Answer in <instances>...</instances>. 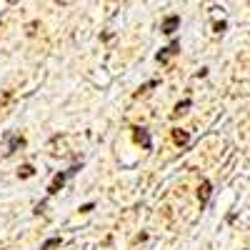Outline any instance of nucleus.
Segmentation results:
<instances>
[{"instance_id":"obj_1","label":"nucleus","mask_w":250,"mask_h":250,"mask_svg":"<svg viewBox=\"0 0 250 250\" xmlns=\"http://www.w3.org/2000/svg\"><path fill=\"white\" fill-rule=\"evenodd\" d=\"M178 25H180V18L178 15H168V18L163 20V33L165 35H173L178 30Z\"/></svg>"},{"instance_id":"obj_2","label":"nucleus","mask_w":250,"mask_h":250,"mask_svg":"<svg viewBox=\"0 0 250 250\" xmlns=\"http://www.w3.org/2000/svg\"><path fill=\"white\" fill-rule=\"evenodd\" d=\"M135 140L138 143H143V148H150V135H148V130H145V128H135Z\"/></svg>"},{"instance_id":"obj_3","label":"nucleus","mask_w":250,"mask_h":250,"mask_svg":"<svg viewBox=\"0 0 250 250\" xmlns=\"http://www.w3.org/2000/svg\"><path fill=\"white\" fill-rule=\"evenodd\" d=\"M178 48H180V43H170L168 48H163V53H158V60H160V62H165L170 55H175V53H178Z\"/></svg>"},{"instance_id":"obj_4","label":"nucleus","mask_w":250,"mask_h":250,"mask_svg":"<svg viewBox=\"0 0 250 250\" xmlns=\"http://www.w3.org/2000/svg\"><path fill=\"white\" fill-rule=\"evenodd\" d=\"M62 183H65V173H58L55 178H53V183H50V188H48V193L53 195V193H58L60 188H62Z\"/></svg>"},{"instance_id":"obj_5","label":"nucleus","mask_w":250,"mask_h":250,"mask_svg":"<svg viewBox=\"0 0 250 250\" xmlns=\"http://www.w3.org/2000/svg\"><path fill=\"white\" fill-rule=\"evenodd\" d=\"M198 195H200V203H208V198H210V183H208V180H203Z\"/></svg>"},{"instance_id":"obj_6","label":"nucleus","mask_w":250,"mask_h":250,"mask_svg":"<svg viewBox=\"0 0 250 250\" xmlns=\"http://www.w3.org/2000/svg\"><path fill=\"white\" fill-rule=\"evenodd\" d=\"M173 140H175L178 145H185V143H188V133H185V130H173Z\"/></svg>"},{"instance_id":"obj_7","label":"nucleus","mask_w":250,"mask_h":250,"mask_svg":"<svg viewBox=\"0 0 250 250\" xmlns=\"http://www.w3.org/2000/svg\"><path fill=\"white\" fill-rule=\"evenodd\" d=\"M60 245V238H50V240H45L43 245H40V250H50V248H58Z\"/></svg>"},{"instance_id":"obj_8","label":"nucleus","mask_w":250,"mask_h":250,"mask_svg":"<svg viewBox=\"0 0 250 250\" xmlns=\"http://www.w3.org/2000/svg\"><path fill=\"white\" fill-rule=\"evenodd\" d=\"M190 105H193L190 100H183V103H178V105H175V113H185V110L190 108Z\"/></svg>"},{"instance_id":"obj_9","label":"nucleus","mask_w":250,"mask_h":250,"mask_svg":"<svg viewBox=\"0 0 250 250\" xmlns=\"http://www.w3.org/2000/svg\"><path fill=\"white\" fill-rule=\"evenodd\" d=\"M20 175H23V178H30V175H33V168H30V165H25V168L20 170Z\"/></svg>"},{"instance_id":"obj_10","label":"nucleus","mask_w":250,"mask_h":250,"mask_svg":"<svg viewBox=\"0 0 250 250\" xmlns=\"http://www.w3.org/2000/svg\"><path fill=\"white\" fill-rule=\"evenodd\" d=\"M225 30V23H215V33H223Z\"/></svg>"}]
</instances>
